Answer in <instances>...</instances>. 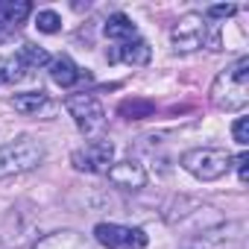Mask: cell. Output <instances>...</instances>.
I'll list each match as a JSON object with an SVG mask.
<instances>
[{"mask_svg":"<svg viewBox=\"0 0 249 249\" xmlns=\"http://www.w3.org/2000/svg\"><path fill=\"white\" fill-rule=\"evenodd\" d=\"M41 161H44V144H38L33 138H21L15 144H6V147H0V179L27 173L33 167H38Z\"/></svg>","mask_w":249,"mask_h":249,"instance_id":"cell-3","label":"cell"},{"mask_svg":"<svg viewBox=\"0 0 249 249\" xmlns=\"http://www.w3.org/2000/svg\"><path fill=\"white\" fill-rule=\"evenodd\" d=\"M18 56H21V62H24L27 68H41V65H50L47 50H41V47H36V44H21V47H18Z\"/></svg>","mask_w":249,"mask_h":249,"instance_id":"cell-17","label":"cell"},{"mask_svg":"<svg viewBox=\"0 0 249 249\" xmlns=\"http://www.w3.org/2000/svg\"><path fill=\"white\" fill-rule=\"evenodd\" d=\"M211 103L223 111H237L249 103V59H237L231 68L217 73L211 85Z\"/></svg>","mask_w":249,"mask_h":249,"instance_id":"cell-1","label":"cell"},{"mask_svg":"<svg viewBox=\"0 0 249 249\" xmlns=\"http://www.w3.org/2000/svg\"><path fill=\"white\" fill-rule=\"evenodd\" d=\"M237 12V6H231V3H226V6H208V18H231Z\"/></svg>","mask_w":249,"mask_h":249,"instance_id":"cell-20","label":"cell"},{"mask_svg":"<svg viewBox=\"0 0 249 249\" xmlns=\"http://www.w3.org/2000/svg\"><path fill=\"white\" fill-rule=\"evenodd\" d=\"M150 56H153L150 44H147V41H141V38H132V41H126V44L120 47V53H117L114 59L126 62V65H135V68H141V65H147V62H150Z\"/></svg>","mask_w":249,"mask_h":249,"instance_id":"cell-12","label":"cell"},{"mask_svg":"<svg viewBox=\"0 0 249 249\" xmlns=\"http://www.w3.org/2000/svg\"><path fill=\"white\" fill-rule=\"evenodd\" d=\"M182 167L202 182H214L231 170V156L220 147H196L182 156Z\"/></svg>","mask_w":249,"mask_h":249,"instance_id":"cell-2","label":"cell"},{"mask_svg":"<svg viewBox=\"0 0 249 249\" xmlns=\"http://www.w3.org/2000/svg\"><path fill=\"white\" fill-rule=\"evenodd\" d=\"M103 33H106L108 38H126V41H132V38L138 36V27L132 24V18H126L123 12H114V15H108Z\"/></svg>","mask_w":249,"mask_h":249,"instance_id":"cell-13","label":"cell"},{"mask_svg":"<svg viewBox=\"0 0 249 249\" xmlns=\"http://www.w3.org/2000/svg\"><path fill=\"white\" fill-rule=\"evenodd\" d=\"M231 161L237 164V176H240V182H246V179H249V167H246V164H249V156H246V153H240V156H237V159H231Z\"/></svg>","mask_w":249,"mask_h":249,"instance_id":"cell-21","label":"cell"},{"mask_svg":"<svg viewBox=\"0 0 249 249\" xmlns=\"http://www.w3.org/2000/svg\"><path fill=\"white\" fill-rule=\"evenodd\" d=\"M30 12H33V3H27V0H3L0 3V41L12 36L27 21Z\"/></svg>","mask_w":249,"mask_h":249,"instance_id":"cell-9","label":"cell"},{"mask_svg":"<svg viewBox=\"0 0 249 249\" xmlns=\"http://www.w3.org/2000/svg\"><path fill=\"white\" fill-rule=\"evenodd\" d=\"M36 249H91V246L76 231H56V234H47L44 240H38Z\"/></svg>","mask_w":249,"mask_h":249,"instance_id":"cell-11","label":"cell"},{"mask_svg":"<svg viewBox=\"0 0 249 249\" xmlns=\"http://www.w3.org/2000/svg\"><path fill=\"white\" fill-rule=\"evenodd\" d=\"M12 106H15V111H21V114H36L38 108H44V106H47V94H44V91L15 94V97H12Z\"/></svg>","mask_w":249,"mask_h":249,"instance_id":"cell-15","label":"cell"},{"mask_svg":"<svg viewBox=\"0 0 249 249\" xmlns=\"http://www.w3.org/2000/svg\"><path fill=\"white\" fill-rule=\"evenodd\" d=\"M170 38H173V47H176L179 53L199 50L205 41L211 44V38H208V24H205V18L196 15V12L179 18L176 27H173V33H170ZM211 47H214V44H211Z\"/></svg>","mask_w":249,"mask_h":249,"instance_id":"cell-5","label":"cell"},{"mask_svg":"<svg viewBox=\"0 0 249 249\" xmlns=\"http://www.w3.org/2000/svg\"><path fill=\"white\" fill-rule=\"evenodd\" d=\"M94 237L106 249H144L147 246V234L141 229L117 226V223H97L94 226Z\"/></svg>","mask_w":249,"mask_h":249,"instance_id":"cell-6","label":"cell"},{"mask_svg":"<svg viewBox=\"0 0 249 249\" xmlns=\"http://www.w3.org/2000/svg\"><path fill=\"white\" fill-rule=\"evenodd\" d=\"M50 79L62 88H71L82 79V71L71 62V56H56V59H50Z\"/></svg>","mask_w":249,"mask_h":249,"instance_id":"cell-10","label":"cell"},{"mask_svg":"<svg viewBox=\"0 0 249 249\" xmlns=\"http://www.w3.org/2000/svg\"><path fill=\"white\" fill-rule=\"evenodd\" d=\"M36 27H38V33L53 36V33L62 30V18H59L56 12H38V15H36Z\"/></svg>","mask_w":249,"mask_h":249,"instance_id":"cell-18","label":"cell"},{"mask_svg":"<svg viewBox=\"0 0 249 249\" xmlns=\"http://www.w3.org/2000/svg\"><path fill=\"white\" fill-rule=\"evenodd\" d=\"M111 159H114V144L106 141V138L91 141L82 150H73V156H71L73 167L76 170H85V173H108Z\"/></svg>","mask_w":249,"mask_h":249,"instance_id":"cell-7","label":"cell"},{"mask_svg":"<svg viewBox=\"0 0 249 249\" xmlns=\"http://www.w3.org/2000/svg\"><path fill=\"white\" fill-rule=\"evenodd\" d=\"M123 117H126V120H144V117H150L153 111H156V106L150 103V100H123L120 103V108H117Z\"/></svg>","mask_w":249,"mask_h":249,"instance_id":"cell-16","label":"cell"},{"mask_svg":"<svg viewBox=\"0 0 249 249\" xmlns=\"http://www.w3.org/2000/svg\"><path fill=\"white\" fill-rule=\"evenodd\" d=\"M65 108L71 111V117L76 120V126L85 135L100 132L103 123H106V111H103V106L94 94H73V97L65 100Z\"/></svg>","mask_w":249,"mask_h":249,"instance_id":"cell-4","label":"cell"},{"mask_svg":"<svg viewBox=\"0 0 249 249\" xmlns=\"http://www.w3.org/2000/svg\"><path fill=\"white\" fill-rule=\"evenodd\" d=\"M108 179L111 185L123 188V191H141L147 185V170L138 161H120L108 167Z\"/></svg>","mask_w":249,"mask_h":249,"instance_id":"cell-8","label":"cell"},{"mask_svg":"<svg viewBox=\"0 0 249 249\" xmlns=\"http://www.w3.org/2000/svg\"><path fill=\"white\" fill-rule=\"evenodd\" d=\"M27 71H30V68L21 62L18 53L3 56V59H0V85H15V82H21V79L27 76Z\"/></svg>","mask_w":249,"mask_h":249,"instance_id":"cell-14","label":"cell"},{"mask_svg":"<svg viewBox=\"0 0 249 249\" xmlns=\"http://www.w3.org/2000/svg\"><path fill=\"white\" fill-rule=\"evenodd\" d=\"M231 135H234V141H237L240 147H246V144H249V120H246V117H237V120H234Z\"/></svg>","mask_w":249,"mask_h":249,"instance_id":"cell-19","label":"cell"}]
</instances>
